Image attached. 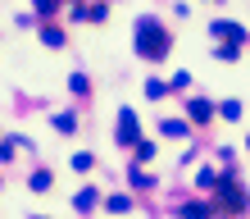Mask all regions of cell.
<instances>
[{"label": "cell", "mask_w": 250, "mask_h": 219, "mask_svg": "<svg viewBox=\"0 0 250 219\" xmlns=\"http://www.w3.org/2000/svg\"><path fill=\"white\" fill-rule=\"evenodd\" d=\"M137 50L146 55V60H164V55H168V32L150 19V14L137 19Z\"/></svg>", "instance_id": "cell-1"}, {"label": "cell", "mask_w": 250, "mask_h": 219, "mask_svg": "<svg viewBox=\"0 0 250 219\" xmlns=\"http://www.w3.org/2000/svg\"><path fill=\"white\" fill-rule=\"evenodd\" d=\"M209 32H214V37H228V41H246V27L223 23V19H218V23H209Z\"/></svg>", "instance_id": "cell-2"}, {"label": "cell", "mask_w": 250, "mask_h": 219, "mask_svg": "<svg viewBox=\"0 0 250 219\" xmlns=\"http://www.w3.org/2000/svg\"><path fill=\"white\" fill-rule=\"evenodd\" d=\"M119 142H137V114L123 110V119H119Z\"/></svg>", "instance_id": "cell-3"}, {"label": "cell", "mask_w": 250, "mask_h": 219, "mask_svg": "<svg viewBox=\"0 0 250 219\" xmlns=\"http://www.w3.org/2000/svg\"><path fill=\"white\" fill-rule=\"evenodd\" d=\"M164 133H168V137H187V123H178V119H168V123H164Z\"/></svg>", "instance_id": "cell-4"}, {"label": "cell", "mask_w": 250, "mask_h": 219, "mask_svg": "<svg viewBox=\"0 0 250 219\" xmlns=\"http://www.w3.org/2000/svg\"><path fill=\"white\" fill-rule=\"evenodd\" d=\"M191 119L205 123V119H209V105H205V100H196V105H191Z\"/></svg>", "instance_id": "cell-5"}, {"label": "cell", "mask_w": 250, "mask_h": 219, "mask_svg": "<svg viewBox=\"0 0 250 219\" xmlns=\"http://www.w3.org/2000/svg\"><path fill=\"white\" fill-rule=\"evenodd\" d=\"M46 187H50V173H46V169H41V173H37V178H32V192H46Z\"/></svg>", "instance_id": "cell-6"}]
</instances>
